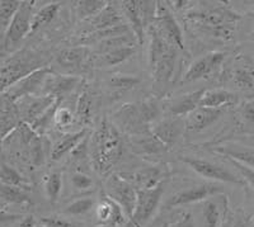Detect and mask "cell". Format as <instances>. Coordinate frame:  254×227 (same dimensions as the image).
<instances>
[{
  "instance_id": "cell-1",
  "label": "cell",
  "mask_w": 254,
  "mask_h": 227,
  "mask_svg": "<svg viewBox=\"0 0 254 227\" xmlns=\"http://www.w3.org/2000/svg\"><path fill=\"white\" fill-rule=\"evenodd\" d=\"M122 147L124 142L117 126L108 121L107 118H103L89 141L93 169L101 175L108 174L121 159Z\"/></svg>"
},
{
  "instance_id": "cell-2",
  "label": "cell",
  "mask_w": 254,
  "mask_h": 227,
  "mask_svg": "<svg viewBox=\"0 0 254 227\" xmlns=\"http://www.w3.org/2000/svg\"><path fill=\"white\" fill-rule=\"evenodd\" d=\"M187 18L207 36L228 41L234 35L235 24L240 19V15L226 6H212L192 10L188 13Z\"/></svg>"
},
{
  "instance_id": "cell-3",
  "label": "cell",
  "mask_w": 254,
  "mask_h": 227,
  "mask_svg": "<svg viewBox=\"0 0 254 227\" xmlns=\"http://www.w3.org/2000/svg\"><path fill=\"white\" fill-rule=\"evenodd\" d=\"M149 69L151 78L158 83H167L173 76L179 50L163 37L153 26L149 28Z\"/></svg>"
},
{
  "instance_id": "cell-4",
  "label": "cell",
  "mask_w": 254,
  "mask_h": 227,
  "mask_svg": "<svg viewBox=\"0 0 254 227\" xmlns=\"http://www.w3.org/2000/svg\"><path fill=\"white\" fill-rule=\"evenodd\" d=\"M46 66L44 56L35 51L22 50L12 55L3 62L1 66V92L6 90L20 79L26 78L32 72Z\"/></svg>"
},
{
  "instance_id": "cell-5",
  "label": "cell",
  "mask_w": 254,
  "mask_h": 227,
  "mask_svg": "<svg viewBox=\"0 0 254 227\" xmlns=\"http://www.w3.org/2000/svg\"><path fill=\"white\" fill-rule=\"evenodd\" d=\"M33 14H35V1H22L8 31L1 37L3 52L12 51L20 41L31 33Z\"/></svg>"
},
{
  "instance_id": "cell-6",
  "label": "cell",
  "mask_w": 254,
  "mask_h": 227,
  "mask_svg": "<svg viewBox=\"0 0 254 227\" xmlns=\"http://www.w3.org/2000/svg\"><path fill=\"white\" fill-rule=\"evenodd\" d=\"M165 183L149 189H137V201H136L135 211L125 227H144L151 219V216L159 207L162 197L164 194Z\"/></svg>"
},
{
  "instance_id": "cell-7",
  "label": "cell",
  "mask_w": 254,
  "mask_h": 227,
  "mask_svg": "<svg viewBox=\"0 0 254 227\" xmlns=\"http://www.w3.org/2000/svg\"><path fill=\"white\" fill-rule=\"evenodd\" d=\"M52 72L54 71L49 66L42 67V69L29 74L26 78L20 79L12 86H9L8 89L1 92V94L5 95L6 98L10 99L14 103H17L20 99L27 98V97L42 94L45 84H46L47 79Z\"/></svg>"
},
{
  "instance_id": "cell-8",
  "label": "cell",
  "mask_w": 254,
  "mask_h": 227,
  "mask_svg": "<svg viewBox=\"0 0 254 227\" xmlns=\"http://www.w3.org/2000/svg\"><path fill=\"white\" fill-rule=\"evenodd\" d=\"M106 194L119 204L126 213L127 219H130L137 201V188L120 174H113L106 184Z\"/></svg>"
},
{
  "instance_id": "cell-9",
  "label": "cell",
  "mask_w": 254,
  "mask_h": 227,
  "mask_svg": "<svg viewBox=\"0 0 254 227\" xmlns=\"http://www.w3.org/2000/svg\"><path fill=\"white\" fill-rule=\"evenodd\" d=\"M165 1L156 3V14L153 27L169 42H172L179 51L186 52L185 41L181 26L172 14L171 9Z\"/></svg>"
},
{
  "instance_id": "cell-10",
  "label": "cell",
  "mask_w": 254,
  "mask_h": 227,
  "mask_svg": "<svg viewBox=\"0 0 254 227\" xmlns=\"http://www.w3.org/2000/svg\"><path fill=\"white\" fill-rule=\"evenodd\" d=\"M222 192L224 189L221 185L215 184V183H203V184L194 185V187H190L188 189L181 190V192L173 194L165 202L164 210H173V208L181 207V206L207 201L210 197L216 196Z\"/></svg>"
},
{
  "instance_id": "cell-11",
  "label": "cell",
  "mask_w": 254,
  "mask_h": 227,
  "mask_svg": "<svg viewBox=\"0 0 254 227\" xmlns=\"http://www.w3.org/2000/svg\"><path fill=\"white\" fill-rule=\"evenodd\" d=\"M181 160L185 164H187L190 169L194 170L197 174H199L201 176H205V178L212 179V180L216 181H222V183H231V184H246V181L243 180L242 178L229 171L228 169L220 167L217 164H214V163H210L207 160L190 158V156H183V158H181Z\"/></svg>"
},
{
  "instance_id": "cell-12",
  "label": "cell",
  "mask_w": 254,
  "mask_h": 227,
  "mask_svg": "<svg viewBox=\"0 0 254 227\" xmlns=\"http://www.w3.org/2000/svg\"><path fill=\"white\" fill-rule=\"evenodd\" d=\"M225 52L214 51L210 54H206L202 57L197 58L196 61L190 63L187 72L185 74L183 81L190 83V81L201 80V79H208L212 75L217 74L221 69L222 62L225 61Z\"/></svg>"
},
{
  "instance_id": "cell-13",
  "label": "cell",
  "mask_w": 254,
  "mask_h": 227,
  "mask_svg": "<svg viewBox=\"0 0 254 227\" xmlns=\"http://www.w3.org/2000/svg\"><path fill=\"white\" fill-rule=\"evenodd\" d=\"M56 101L58 99L51 95L40 94L20 99L15 104L19 111L22 122H26L29 126H32Z\"/></svg>"
},
{
  "instance_id": "cell-14",
  "label": "cell",
  "mask_w": 254,
  "mask_h": 227,
  "mask_svg": "<svg viewBox=\"0 0 254 227\" xmlns=\"http://www.w3.org/2000/svg\"><path fill=\"white\" fill-rule=\"evenodd\" d=\"M151 133L167 149L173 146L186 131V122L181 117H172L156 122L150 128Z\"/></svg>"
},
{
  "instance_id": "cell-15",
  "label": "cell",
  "mask_w": 254,
  "mask_h": 227,
  "mask_svg": "<svg viewBox=\"0 0 254 227\" xmlns=\"http://www.w3.org/2000/svg\"><path fill=\"white\" fill-rule=\"evenodd\" d=\"M167 174L168 169L164 165H155V167H149L137 170V171L120 174V175L130 181L137 189H149L163 183V179L167 176Z\"/></svg>"
},
{
  "instance_id": "cell-16",
  "label": "cell",
  "mask_w": 254,
  "mask_h": 227,
  "mask_svg": "<svg viewBox=\"0 0 254 227\" xmlns=\"http://www.w3.org/2000/svg\"><path fill=\"white\" fill-rule=\"evenodd\" d=\"M85 23H87V26L81 29V35L83 36L92 35V33H97V32L107 31V29L115 28V27H119L124 24L122 23L121 14L112 5H110V4L101 13L95 15V17L85 20Z\"/></svg>"
},
{
  "instance_id": "cell-17",
  "label": "cell",
  "mask_w": 254,
  "mask_h": 227,
  "mask_svg": "<svg viewBox=\"0 0 254 227\" xmlns=\"http://www.w3.org/2000/svg\"><path fill=\"white\" fill-rule=\"evenodd\" d=\"M80 78L72 75H60L52 72L44 86L42 94L51 95L54 98L63 101L67 94L75 89L80 83Z\"/></svg>"
},
{
  "instance_id": "cell-18",
  "label": "cell",
  "mask_w": 254,
  "mask_h": 227,
  "mask_svg": "<svg viewBox=\"0 0 254 227\" xmlns=\"http://www.w3.org/2000/svg\"><path fill=\"white\" fill-rule=\"evenodd\" d=\"M224 112L225 110L198 107L197 110H194L186 117V129L192 131V132H201L203 129L212 126L216 121H219Z\"/></svg>"
},
{
  "instance_id": "cell-19",
  "label": "cell",
  "mask_w": 254,
  "mask_h": 227,
  "mask_svg": "<svg viewBox=\"0 0 254 227\" xmlns=\"http://www.w3.org/2000/svg\"><path fill=\"white\" fill-rule=\"evenodd\" d=\"M0 122H1V140H5L8 136L12 135L18 128L20 119L19 111L14 102L8 99L5 95L1 94V113H0Z\"/></svg>"
},
{
  "instance_id": "cell-20",
  "label": "cell",
  "mask_w": 254,
  "mask_h": 227,
  "mask_svg": "<svg viewBox=\"0 0 254 227\" xmlns=\"http://www.w3.org/2000/svg\"><path fill=\"white\" fill-rule=\"evenodd\" d=\"M239 103V98L235 93L225 89L206 90L199 107L214 108V110H226Z\"/></svg>"
},
{
  "instance_id": "cell-21",
  "label": "cell",
  "mask_w": 254,
  "mask_h": 227,
  "mask_svg": "<svg viewBox=\"0 0 254 227\" xmlns=\"http://www.w3.org/2000/svg\"><path fill=\"white\" fill-rule=\"evenodd\" d=\"M90 52L85 46L71 47L60 51L56 56L59 66L66 70H78L89 60Z\"/></svg>"
},
{
  "instance_id": "cell-22",
  "label": "cell",
  "mask_w": 254,
  "mask_h": 227,
  "mask_svg": "<svg viewBox=\"0 0 254 227\" xmlns=\"http://www.w3.org/2000/svg\"><path fill=\"white\" fill-rule=\"evenodd\" d=\"M88 137V128H83L80 131H76V132L67 133V135L64 136L63 138H60L58 142H56L51 149V160L58 161L61 158H64L67 154L72 153L81 142Z\"/></svg>"
},
{
  "instance_id": "cell-23",
  "label": "cell",
  "mask_w": 254,
  "mask_h": 227,
  "mask_svg": "<svg viewBox=\"0 0 254 227\" xmlns=\"http://www.w3.org/2000/svg\"><path fill=\"white\" fill-rule=\"evenodd\" d=\"M205 92L206 89H199L196 90V92H190L187 93V94L181 95L176 101H173V103L169 107V111H171L174 117H182V115L187 117L190 113H192L194 110L198 108Z\"/></svg>"
},
{
  "instance_id": "cell-24",
  "label": "cell",
  "mask_w": 254,
  "mask_h": 227,
  "mask_svg": "<svg viewBox=\"0 0 254 227\" xmlns=\"http://www.w3.org/2000/svg\"><path fill=\"white\" fill-rule=\"evenodd\" d=\"M122 12L126 15L131 26V31H132L137 42L142 43L146 27H145L141 13H140V3L139 1H124L122 3Z\"/></svg>"
},
{
  "instance_id": "cell-25",
  "label": "cell",
  "mask_w": 254,
  "mask_h": 227,
  "mask_svg": "<svg viewBox=\"0 0 254 227\" xmlns=\"http://www.w3.org/2000/svg\"><path fill=\"white\" fill-rule=\"evenodd\" d=\"M133 54H135V46L132 45L116 47V49L103 52V54H99L95 63L98 66H116V65L126 61L127 58H130Z\"/></svg>"
},
{
  "instance_id": "cell-26",
  "label": "cell",
  "mask_w": 254,
  "mask_h": 227,
  "mask_svg": "<svg viewBox=\"0 0 254 227\" xmlns=\"http://www.w3.org/2000/svg\"><path fill=\"white\" fill-rule=\"evenodd\" d=\"M75 14L80 20H88L90 18L101 13L106 6L108 5V1H101V0H83V1H75Z\"/></svg>"
},
{
  "instance_id": "cell-27",
  "label": "cell",
  "mask_w": 254,
  "mask_h": 227,
  "mask_svg": "<svg viewBox=\"0 0 254 227\" xmlns=\"http://www.w3.org/2000/svg\"><path fill=\"white\" fill-rule=\"evenodd\" d=\"M0 180L1 184L10 185V187H18V188H27L29 187L31 181L27 178H24L19 171L14 169L12 165L6 164L5 161H1V174H0Z\"/></svg>"
},
{
  "instance_id": "cell-28",
  "label": "cell",
  "mask_w": 254,
  "mask_h": 227,
  "mask_svg": "<svg viewBox=\"0 0 254 227\" xmlns=\"http://www.w3.org/2000/svg\"><path fill=\"white\" fill-rule=\"evenodd\" d=\"M92 115H93V102L92 97H90L89 92L87 89H83L79 94L78 102H76V113L75 117L78 122L84 126L92 122Z\"/></svg>"
},
{
  "instance_id": "cell-29",
  "label": "cell",
  "mask_w": 254,
  "mask_h": 227,
  "mask_svg": "<svg viewBox=\"0 0 254 227\" xmlns=\"http://www.w3.org/2000/svg\"><path fill=\"white\" fill-rule=\"evenodd\" d=\"M60 3H50L46 4L45 6H42L41 9H38L37 12H35L33 19H32L31 33H33V32H36L37 29H40L41 27H44L46 26L47 23H50V22L58 15L59 10H60Z\"/></svg>"
},
{
  "instance_id": "cell-30",
  "label": "cell",
  "mask_w": 254,
  "mask_h": 227,
  "mask_svg": "<svg viewBox=\"0 0 254 227\" xmlns=\"http://www.w3.org/2000/svg\"><path fill=\"white\" fill-rule=\"evenodd\" d=\"M1 201H3L4 204L8 203L26 206V204L31 203V197H29L27 189H24V188L1 184Z\"/></svg>"
},
{
  "instance_id": "cell-31",
  "label": "cell",
  "mask_w": 254,
  "mask_h": 227,
  "mask_svg": "<svg viewBox=\"0 0 254 227\" xmlns=\"http://www.w3.org/2000/svg\"><path fill=\"white\" fill-rule=\"evenodd\" d=\"M20 4H22V1H18V0H1L0 1V28H1V37L8 31L13 18L17 14Z\"/></svg>"
},
{
  "instance_id": "cell-32",
  "label": "cell",
  "mask_w": 254,
  "mask_h": 227,
  "mask_svg": "<svg viewBox=\"0 0 254 227\" xmlns=\"http://www.w3.org/2000/svg\"><path fill=\"white\" fill-rule=\"evenodd\" d=\"M63 189V175L61 172L54 171L45 179V192L46 197L51 203H56Z\"/></svg>"
},
{
  "instance_id": "cell-33",
  "label": "cell",
  "mask_w": 254,
  "mask_h": 227,
  "mask_svg": "<svg viewBox=\"0 0 254 227\" xmlns=\"http://www.w3.org/2000/svg\"><path fill=\"white\" fill-rule=\"evenodd\" d=\"M60 99H58V101L55 102V103L52 104L51 107H50L49 110L46 111V112L44 113V114L41 115L40 118H38L37 121L35 122V123L32 124V128L35 129L36 132L38 133V135H44L45 132H46L47 129L51 127V123L52 122H55V114L56 112H58V110L60 108V104H61Z\"/></svg>"
},
{
  "instance_id": "cell-34",
  "label": "cell",
  "mask_w": 254,
  "mask_h": 227,
  "mask_svg": "<svg viewBox=\"0 0 254 227\" xmlns=\"http://www.w3.org/2000/svg\"><path fill=\"white\" fill-rule=\"evenodd\" d=\"M95 201L90 197H84V198L75 199L74 202L69 203L64 208V213L70 216H81L89 212L92 208H94Z\"/></svg>"
},
{
  "instance_id": "cell-35",
  "label": "cell",
  "mask_w": 254,
  "mask_h": 227,
  "mask_svg": "<svg viewBox=\"0 0 254 227\" xmlns=\"http://www.w3.org/2000/svg\"><path fill=\"white\" fill-rule=\"evenodd\" d=\"M233 81L240 89H252L254 86V70L251 67H238L233 72Z\"/></svg>"
},
{
  "instance_id": "cell-36",
  "label": "cell",
  "mask_w": 254,
  "mask_h": 227,
  "mask_svg": "<svg viewBox=\"0 0 254 227\" xmlns=\"http://www.w3.org/2000/svg\"><path fill=\"white\" fill-rule=\"evenodd\" d=\"M110 86L112 89L119 90V92H126V90H130L132 88H135L136 85L140 84V79L135 75H115L113 78H111L110 80Z\"/></svg>"
},
{
  "instance_id": "cell-37",
  "label": "cell",
  "mask_w": 254,
  "mask_h": 227,
  "mask_svg": "<svg viewBox=\"0 0 254 227\" xmlns=\"http://www.w3.org/2000/svg\"><path fill=\"white\" fill-rule=\"evenodd\" d=\"M203 220H205V227H219L220 220H221V212L215 202L206 201L203 204Z\"/></svg>"
},
{
  "instance_id": "cell-38",
  "label": "cell",
  "mask_w": 254,
  "mask_h": 227,
  "mask_svg": "<svg viewBox=\"0 0 254 227\" xmlns=\"http://www.w3.org/2000/svg\"><path fill=\"white\" fill-rule=\"evenodd\" d=\"M220 153L225 158H231L234 160L240 161L243 164H246L247 167L252 168L254 170V151H237V150H226V149H219Z\"/></svg>"
},
{
  "instance_id": "cell-39",
  "label": "cell",
  "mask_w": 254,
  "mask_h": 227,
  "mask_svg": "<svg viewBox=\"0 0 254 227\" xmlns=\"http://www.w3.org/2000/svg\"><path fill=\"white\" fill-rule=\"evenodd\" d=\"M71 185L78 190H88L93 187V179L88 172L72 171L70 175Z\"/></svg>"
},
{
  "instance_id": "cell-40",
  "label": "cell",
  "mask_w": 254,
  "mask_h": 227,
  "mask_svg": "<svg viewBox=\"0 0 254 227\" xmlns=\"http://www.w3.org/2000/svg\"><path fill=\"white\" fill-rule=\"evenodd\" d=\"M75 118L76 117L72 114L71 111L65 108V107H60L55 114V126L58 128H66L74 122Z\"/></svg>"
},
{
  "instance_id": "cell-41",
  "label": "cell",
  "mask_w": 254,
  "mask_h": 227,
  "mask_svg": "<svg viewBox=\"0 0 254 227\" xmlns=\"http://www.w3.org/2000/svg\"><path fill=\"white\" fill-rule=\"evenodd\" d=\"M226 159H228L231 164L234 165L235 169L239 171V174H240V176L243 178V180L246 181V183H248V184L254 189V170L252 169V168L247 167L246 164L240 163V161L234 160V159H231V158H226Z\"/></svg>"
},
{
  "instance_id": "cell-42",
  "label": "cell",
  "mask_w": 254,
  "mask_h": 227,
  "mask_svg": "<svg viewBox=\"0 0 254 227\" xmlns=\"http://www.w3.org/2000/svg\"><path fill=\"white\" fill-rule=\"evenodd\" d=\"M243 118V123L247 129L254 132V106L251 103H244L240 111Z\"/></svg>"
},
{
  "instance_id": "cell-43",
  "label": "cell",
  "mask_w": 254,
  "mask_h": 227,
  "mask_svg": "<svg viewBox=\"0 0 254 227\" xmlns=\"http://www.w3.org/2000/svg\"><path fill=\"white\" fill-rule=\"evenodd\" d=\"M40 224L42 227H75L70 222L56 219V217H45V219L41 220Z\"/></svg>"
},
{
  "instance_id": "cell-44",
  "label": "cell",
  "mask_w": 254,
  "mask_h": 227,
  "mask_svg": "<svg viewBox=\"0 0 254 227\" xmlns=\"http://www.w3.org/2000/svg\"><path fill=\"white\" fill-rule=\"evenodd\" d=\"M167 227H196V226H194L193 217H192L190 213H185V215L181 216V217L177 219L174 222L167 225Z\"/></svg>"
},
{
  "instance_id": "cell-45",
  "label": "cell",
  "mask_w": 254,
  "mask_h": 227,
  "mask_svg": "<svg viewBox=\"0 0 254 227\" xmlns=\"http://www.w3.org/2000/svg\"><path fill=\"white\" fill-rule=\"evenodd\" d=\"M18 227H36V221L33 219V216H27V217H24L23 221L20 222V225Z\"/></svg>"
},
{
  "instance_id": "cell-46",
  "label": "cell",
  "mask_w": 254,
  "mask_h": 227,
  "mask_svg": "<svg viewBox=\"0 0 254 227\" xmlns=\"http://www.w3.org/2000/svg\"><path fill=\"white\" fill-rule=\"evenodd\" d=\"M252 202H253V204H254V193H253V196H252Z\"/></svg>"
},
{
  "instance_id": "cell-47",
  "label": "cell",
  "mask_w": 254,
  "mask_h": 227,
  "mask_svg": "<svg viewBox=\"0 0 254 227\" xmlns=\"http://www.w3.org/2000/svg\"><path fill=\"white\" fill-rule=\"evenodd\" d=\"M164 227H167V225H165V226H164Z\"/></svg>"
}]
</instances>
